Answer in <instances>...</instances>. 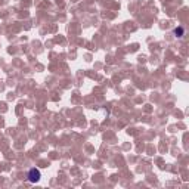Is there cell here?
Instances as JSON below:
<instances>
[{
    "instance_id": "cell-1",
    "label": "cell",
    "mask_w": 189,
    "mask_h": 189,
    "mask_svg": "<svg viewBox=\"0 0 189 189\" xmlns=\"http://www.w3.org/2000/svg\"><path fill=\"white\" fill-rule=\"evenodd\" d=\"M40 177H42V173H40L38 168H30V171H28V180L31 183H37L40 180Z\"/></svg>"
},
{
    "instance_id": "cell-2",
    "label": "cell",
    "mask_w": 189,
    "mask_h": 189,
    "mask_svg": "<svg viewBox=\"0 0 189 189\" xmlns=\"http://www.w3.org/2000/svg\"><path fill=\"white\" fill-rule=\"evenodd\" d=\"M173 33H174V36H176V37H182L185 34V30L182 28V27H177V28H174Z\"/></svg>"
}]
</instances>
